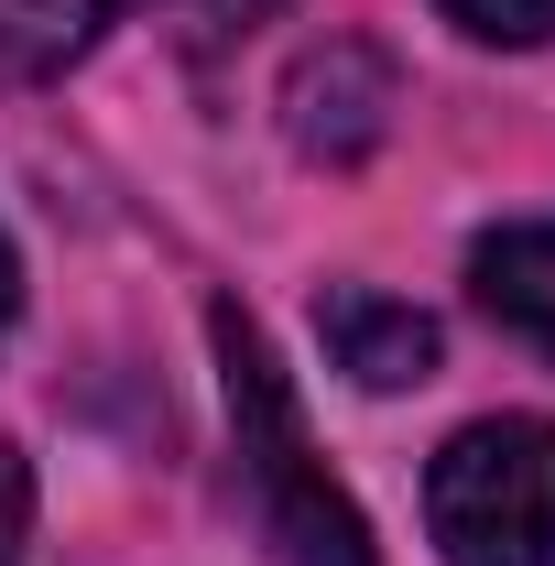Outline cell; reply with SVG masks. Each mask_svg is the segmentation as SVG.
<instances>
[{
  "mask_svg": "<svg viewBox=\"0 0 555 566\" xmlns=\"http://www.w3.org/2000/svg\"><path fill=\"white\" fill-rule=\"evenodd\" d=\"M447 566H555V415H480L425 469Z\"/></svg>",
  "mask_w": 555,
  "mask_h": 566,
  "instance_id": "2",
  "label": "cell"
},
{
  "mask_svg": "<svg viewBox=\"0 0 555 566\" xmlns=\"http://www.w3.org/2000/svg\"><path fill=\"white\" fill-rule=\"evenodd\" d=\"M447 11L490 44H555V0H447Z\"/></svg>",
  "mask_w": 555,
  "mask_h": 566,
  "instance_id": "7",
  "label": "cell"
},
{
  "mask_svg": "<svg viewBox=\"0 0 555 566\" xmlns=\"http://www.w3.org/2000/svg\"><path fill=\"white\" fill-rule=\"evenodd\" d=\"M392 109H404V76L381 66L370 44H348V33L316 44L305 66L283 76V132L305 142L316 164H359L370 142L392 132Z\"/></svg>",
  "mask_w": 555,
  "mask_h": 566,
  "instance_id": "3",
  "label": "cell"
},
{
  "mask_svg": "<svg viewBox=\"0 0 555 566\" xmlns=\"http://www.w3.org/2000/svg\"><path fill=\"white\" fill-rule=\"evenodd\" d=\"M175 11H186V33H197V44H229V33H251V22H273L283 0H175Z\"/></svg>",
  "mask_w": 555,
  "mask_h": 566,
  "instance_id": "9",
  "label": "cell"
},
{
  "mask_svg": "<svg viewBox=\"0 0 555 566\" xmlns=\"http://www.w3.org/2000/svg\"><path fill=\"white\" fill-rule=\"evenodd\" d=\"M469 283H480V305L512 327V338H534V349L555 359V218L490 229L480 251H469Z\"/></svg>",
  "mask_w": 555,
  "mask_h": 566,
  "instance_id": "5",
  "label": "cell"
},
{
  "mask_svg": "<svg viewBox=\"0 0 555 566\" xmlns=\"http://www.w3.org/2000/svg\"><path fill=\"white\" fill-rule=\"evenodd\" d=\"M208 338H218V381H229L240 491H251V523H262L273 566H381L359 501L327 480V458H316V436H305V403H294V381H283L273 338H262L240 305H218Z\"/></svg>",
  "mask_w": 555,
  "mask_h": 566,
  "instance_id": "1",
  "label": "cell"
},
{
  "mask_svg": "<svg viewBox=\"0 0 555 566\" xmlns=\"http://www.w3.org/2000/svg\"><path fill=\"white\" fill-rule=\"evenodd\" d=\"M11 305H22V262H11V240H0V327H11Z\"/></svg>",
  "mask_w": 555,
  "mask_h": 566,
  "instance_id": "10",
  "label": "cell"
},
{
  "mask_svg": "<svg viewBox=\"0 0 555 566\" xmlns=\"http://www.w3.org/2000/svg\"><path fill=\"white\" fill-rule=\"evenodd\" d=\"M109 11H121V0H0V66H11V76L66 66V55L98 44Z\"/></svg>",
  "mask_w": 555,
  "mask_h": 566,
  "instance_id": "6",
  "label": "cell"
},
{
  "mask_svg": "<svg viewBox=\"0 0 555 566\" xmlns=\"http://www.w3.org/2000/svg\"><path fill=\"white\" fill-rule=\"evenodd\" d=\"M22 534H33V469H22L11 436H0V566H22Z\"/></svg>",
  "mask_w": 555,
  "mask_h": 566,
  "instance_id": "8",
  "label": "cell"
},
{
  "mask_svg": "<svg viewBox=\"0 0 555 566\" xmlns=\"http://www.w3.org/2000/svg\"><path fill=\"white\" fill-rule=\"evenodd\" d=\"M316 327H327V349H338V370L359 381V392H404V381H425L436 370V316L425 305H392V294H327L316 305Z\"/></svg>",
  "mask_w": 555,
  "mask_h": 566,
  "instance_id": "4",
  "label": "cell"
}]
</instances>
